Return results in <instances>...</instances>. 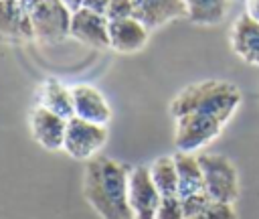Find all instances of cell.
<instances>
[{
    "mask_svg": "<svg viewBox=\"0 0 259 219\" xmlns=\"http://www.w3.org/2000/svg\"><path fill=\"white\" fill-rule=\"evenodd\" d=\"M105 16H107L109 20H121V18L136 16L134 0H111L109 6H107Z\"/></svg>",
    "mask_w": 259,
    "mask_h": 219,
    "instance_id": "7402d4cb",
    "label": "cell"
},
{
    "mask_svg": "<svg viewBox=\"0 0 259 219\" xmlns=\"http://www.w3.org/2000/svg\"><path fill=\"white\" fill-rule=\"evenodd\" d=\"M73 107H75V116L99 126H107L111 120V107L105 99V95L87 83H79L73 85Z\"/></svg>",
    "mask_w": 259,
    "mask_h": 219,
    "instance_id": "8fae6325",
    "label": "cell"
},
{
    "mask_svg": "<svg viewBox=\"0 0 259 219\" xmlns=\"http://www.w3.org/2000/svg\"><path fill=\"white\" fill-rule=\"evenodd\" d=\"M69 120L38 105L30 116V132L32 138L45 148V150H63L65 134H67Z\"/></svg>",
    "mask_w": 259,
    "mask_h": 219,
    "instance_id": "30bf717a",
    "label": "cell"
},
{
    "mask_svg": "<svg viewBox=\"0 0 259 219\" xmlns=\"http://www.w3.org/2000/svg\"><path fill=\"white\" fill-rule=\"evenodd\" d=\"M127 201L134 219H156L162 195L152 180L150 166H134L130 170Z\"/></svg>",
    "mask_w": 259,
    "mask_h": 219,
    "instance_id": "52a82bcc",
    "label": "cell"
},
{
    "mask_svg": "<svg viewBox=\"0 0 259 219\" xmlns=\"http://www.w3.org/2000/svg\"><path fill=\"white\" fill-rule=\"evenodd\" d=\"M241 103V91L227 81L219 79H206L194 85L184 87L170 103V114L174 118H180L184 114H208L214 118H221L223 122H229L235 110Z\"/></svg>",
    "mask_w": 259,
    "mask_h": 219,
    "instance_id": "7a4b0ae2",
    "label": "cell"
},
{
    "mask_svg": "<svg viewBox=\"0 0 259 219\" xmlns=\"http://www.w3.org/2000/svg\"><path fill=\"white\" fill-rule=\"evenodd\" d=\"M71 12H75V10H79L81 8V4H83V0H61Z\"/></svg>",
    "mask_w": 259,
    "mask_h": 219,
    "instance_id": "d4e9b609",
    "label": "cell"
},
{
    "mask_svg": "<svg viewBox=\"0 0 259 219\" xmlns=\"http://www.w3.org/2000/svg\"><path fill=\"white\" fill-rule=\"evenodd\" d=\"M152 180L162 197H176L178 195V172L174 156H160L150 166Z\"/></svg>",
    "mask_w": 259,
    "mask_h": 219,
    "instance_id": "ac0fdd59",
    "label": "cell"
},
{
    "mask_svg": "<svg viewBox=\"0 0 259 219\" xmlns=\"http://www.w3.org/2000/svg\"><path fill=\"white\" fill-rule=\"evenodd\" d=\"M32 36L40 43H59L71 32L73 12L61 0H24Z\"/></svg>",
    "mask_w": 259,
    "mask_h": 219,
    "instance_id": "3957f363",
    "label": "cell"
},
{
    "mask_svg": "<svg viewBox=\"0 0 259 219\" xmlns=\"http://www.w3.org/2000/svg\"><path fill=\"white\" fill-rule=\"evenodd\" d=\"M212 199L202 191V193H196V195H190V197H184L182 199V209H184V219L188 217H194L198 215Z\"/></svg>",
    "mask_w": 259,
    "mask_h": 219,
    "instance_id": "44dd1931",
    "label": "cell"
},
{
    "mask_svg": "<svg viewBox=\"0 0 259 219\" xmlns=\"http://www.w3.org/2000/svg\"><path fill=\"white\" fill-rule=\"evenodd\" d=\"M150 36V28L136 16L109 20V49L117 53H136L140 51Z\"/></svg>",
    "mask_w": 259,
    "mask_h": 219,
    "instance_id": "7c38bea8",
    "label": "cell"
},
{
    "mask_svg": "<svg viewBox=\"0 0 259 219\" xmlns=\"http://www.w3.org/2000/svg\"><path fill=\"white\" fill-rule=\"evenodd\" d=\"M156 219H184L182 199L176 197H162L160 207L156 211Z\"/></svg>",
    "mask_w": 259,
    "mask_h": 219,
    "instance_id": "ffe728a7",
    "label": "cell"
},
{
    "mask_svg": "<svg viewBox=\"0 0 259 219\" xmlns=\"http://www.w3.org/2000/svg\"><path fill=\"white\" fill-rule=\"evenodd\" d=\"M247 14L259 20V0H247Z\"/></svg>",
    "mask_w": 259,
    "mask_h": 219,
    "instance_id": "cb8c5ba5",
    "label": "cell"
},
{
    "mask_svg": "<svg viewBox=\"0 0 259 219\" xmlns=\"http://www.w3.org/2000/svg\"><path fill=\"white\" fill-rule=\"evenodd\" d=\"M198 162L202 168L204 193L212 201L233 205L239 195V178L233 162L223 154H200Z\"/></svg>",
    "mask_w": 259,
    "mask_h": 219,
    "instance_id": "277c9868",
    "label": "cell"
},
{
    "mask_svg": "<svg viewBox=\"0 0 259 219\" xmlns=\"http://www.w3.org/2000/svg\"><path fill=\"white\" fill-rule=\"evenodd\" d=\"M176 172H178V197H190L204 191V178L202 168L198 162V156L190 152H176L174 154Z\"/></svg>",
    "mask_w": 259,
    "mask_h": 219,
    "instance_id": "2e32d148",
    "label": "cell"
},
{
    "mask_svg": "<svg viewBox=\"0 0 259 219\" xmlns=\"http://www.w3.org/2000/svg\"><path fill=\"white\" fill-rule=\"evenodd\" d=\"M111 0H83L81 8H87L91 12H99V14H105L107 12V6H109Z\"/></svg>",
    "mask_w": 259,
    "mask_h": 219,
    "instance_id": "603a6c76",
    "label": "cell"
},
{
    "mask_svg": "<svg viewBox=\"0 0 259 219\" xmlns=\"http://www.w3.org/2000/svg\"><path fill=\"white\" fill-rule=\"evenodd\" d=\"M105 142H107V128L105 126L81 120L77 116L69 118L63 150L71 158H75V160H91L103 148Z\"/></svg>",
    "mask_w": 259,
    "mask_h": 219,
    "instance_id": "8992f818",
    "label": "cell"
},
{
    "mask_svg": "<svg viewBox=\"0 0 259 219\" xmlns=\"http://www.w3.org/2000/svg\"><path fill=\"white\" fill-rule=\"evenodd\" d=\"M38 105L63 116V118H73L75 107H73V89L67 87L63 81L57 77H47L40 87H38Z\"/></svg>",
    "mask_w": 259,
    "mask_h": 219,
    "instance_id": "9a60e30c",
    "label": "cell"
},
{
    "mask_svg": "<svg viewBox=\"0 0 259 219\" xmlns=\"http://www.w3.org/2000/svg\"><path fill=\"white\" fill-rule=\"evenodd\" d=\"M34 41L24 0H0V43L18 45Z\"/></svg>",
    "mask_w": 259,
    "mask_h": 219,
    "instance_id": "9c48e42d",
    "label": "cell"
},
{
    "mask_svg": "<svg viewBox=\"0 0 259 219\" xmlns=\"http://www.w3.org/2000/svg\"><path fill=\"white\" fill-rule=\"evenodd\" d=\"M134 10L136 18L142 20L150 30L186 16L184 0H134Z\"/></svg>",
    "mask_w": 259,
    "mask_h": 219,
    "instance_id": "4fadbf2b",
    "label": "cell"
},
{
    "mask_svg": "<svg viewBox=\"0 0 259 219\" xmlns=\"http://www.w3.org/2000/svg\"><path fill=\"white\" fill-rule=\"evenodd\" d=\"M233 51L247 63L259 65V20L241 14L231 32Z\"/></svg>",
    "mask_w": 259,
    "mask_h": 219,
    "instance_id": "5bb4252c",
    "label": "cell"
},
{
    "mask_svg": "<svg viewBox=\"0 0 259 219\" xmlns=\"http://www.w3.org/2000/svg\"><path fill=\"white\" fill-rule=\"evenodd\" d=\"M130 166L107 156L87 160L83 195L101 219H134L127 201Z\"/></svg>",
    "mask_w": 259,
    "mask_h": 219,
    "instance_id": "6da1fadb",
    "label": "cell"
},
{
    "mask_svg": "<svg viewBox=\"0 0 259 219\" xmlns=\"http://www.w3.org/2000/svg\"><path fill=\"white\" fill-rule=\"evenodd\" d=\"M188 219H237L233 205L229 203H219V201H210L198 215L188 217Z\"/></svg>",
    "mask_w": 259,
    "mask_h": 219,
    "instance_id": "d6986e66",
    "label": "cell"
},
{
    "mask_svg": "<svg viewBox=\"0 0 259 219\" xmlns=\"http://www.w3.org/2000/svg\"><path fill=\"white\" fill-rule=\"evenodd\" d=\"M176 120V134H174V144L178 148V152H194L198 148H202L204 144H208L210 140H214L223 126L227 122H223L221 118L208 116V114H184Z\"/></svg>",
    "mask_w": 259,
    "mask_h": 219,
    "instance_id": "5b68a950",
    "label": "cell"
},
{
    "mask_svg": "<svg viewBox=\"0 0 259 219\" xmlns=\"http://www.w3.org/2000/svg\"><path fill=\"white\" fill-rule=\"evenodd\" d=\"M186 18L200 26H212L225 20L229 0H184Z\"/></svg>",
    "mask_w": 259,
    "mask_h": 219,
    "instance_id": "e0dca14e",
    "label": "cell"
},
{
    "mask_svg": "<svg viewBox=\"0 0 259 219\" xmlns=\"http://www.w3.org/2000/svg\"><path fill=\"white\" fill-rule=\"evenodd\" d=\"M75 41L95 47L107 49L109 47V18L99 12H91L87 8H79L71 16V32Z\"/></svg>",
    "mask_w": 259,
    "mask_h": 219,
    "instance_id": "ba28073f",
    "label": "cell"
}]
</instances>
